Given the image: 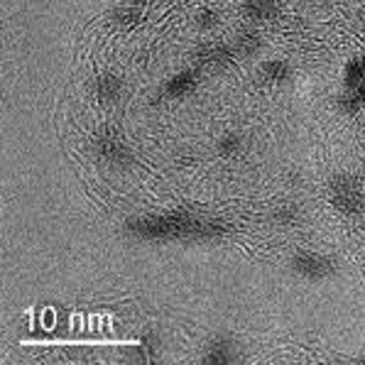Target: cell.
Here are the masks:
<instances>
[{
	"instance_id": "6da1fadb",
	"label": "cell",
	"mask_w": 365,
	"mask_h": 365,
	"mask_svg": "<svg viewBox=\"0 0 365 365\" xmlns=\"http://www.w3.org/2000/svg\"><path fill=\"white\" fill-rule=\"evenodd\" d=\"M125 233L140 240H157V243H201V240L221 238L226 233V226L221 221L189 211H172L130 218L125 223Z\"/></svg>"
},
{
	"instance_id": "7a4b0ae2",
	"label": "cell",
	"mask_w": 365,
	"mask_h": 365,
	"mask_svg": "<svg viewBox=\"0 0 365 365\" xmlns=\"http://www.w3.org/2000/svg\"><path fill=\"white\" fill-rule=\"evenodd\" d=\"M289 269L307 282H324V279L334 277L339 272V262L331 255H324V252L302 250L289 260Z\"/></svg>"
},
{
	"instance_id": "3957f363",
	"label": "cell",
	"mask_w": 365,
	"mask_h": 365,
	"mask_svg": "<svg viewBox=\"0 0 365 365\" xmlns=\"http://www.w3.org/2000/svg\"><path fill=\"white\" fill-rule=\"evenodd\" d=\"M329 199H331V206L339 213H344V216L361 213L363 201H365L361 184H358V179H353L351 174H339V177L331 179Z\"/></svg>"
},
{
	"instance_id": "277c9868",
	"label": "cell",
	"mask_w": 365,
	"mask_h": 365,
	"mask_svg": "<svg viewBox=\"0 0 365 365\" xmlns=\"http://www.w3.org/2000/svg\"><path fill=\"white\" fill-rule=\"evenodd\" d=\"M93 150L103 162L113 167H128L133 162V153L113 128H101L93 138Z\"/></svg>"
},
{
	"instance_id": "5b68a950",
	"label": "cell",
	"mask_w": 365,
	"mask_h": 365,
	"mask_svg": "<svg viewBox=\"0 0 365 365\" xmlns=\"http://www.w3.org/2000/svg\"><path fill=\"white\" fill-rule=\"evenodd\" d=\"M235 49L228 47V44H216V42H209V44H199L194 49L192 59L196 64V69H209V71H223L235 61Z\"/></svg>"
},
{
	"instance_id": "8992f818",
	"label": "cell",
	"mask_w": 365,
	"mask_h": 365,
	"mask_svg": "<svg viewBox=\"0 0 365 365\" xmlns=\"http://www.w3.org/2000/svg\"><path fill=\"white\" fill-rule=\"evenodd\" d=\"M235 361H238V346H235L231 339H226V336L213 339L211 344L206 346L204 358H201V363H209V365H228Z\"/></svg>"
},
{
	"instance_id": "52a82bcc",
	"label": "cell",
	"mask_w": 365,
	"mask_h": 365,
	"mask_svg": "<svg viewBox=\"0 0 365 365\" xmlns=\"http://www.w3.org/2000/svg\"><path fill=\"white\" fill-rule=\"evenodd\" d=\"M231 47L235 49V54H238V57L250 59V57H255V54L262 52V47H265V39H262V35L257 30H252V27H243V30L235 32Z\"/></svg>"
},
{
	"instance_id": "ba28073f",
	"label": "cell",
	"mask_w": 365,
	"mask_h": 365,
	"mask_svg": "<svg viewBox=\"0 0 365 365\" xmlns=\"http://www.w3.org/2000/svg\"><path fill=\"white\" fill-rule=\"evenodd\" d=\"M199 86V69H182L177 71L165 86L167 98H184Z\"/></svg>"
},
{
	"instance_id": "9c48e42d",
	"label": "cell",
	"mask_w": 365,
	"mask_h": 365,
	"mask_svg": "<svg viewBox=\"0 0 365 365\" xmlns=\"http://www.w3.org/2000/svg\"><path fill=\"white\" fill-rule=\"evenodd\" d=\"M123 88H125V83H123L120 76L101 74V76H96V81H93L91 91H93V96L98 101H103V103H113V101L123 96Z\"/></svg>"
},
{
	"instance_id": "30bf717a",
	"label": "cell",
	"mask_w": 365,
	"mask_h": 365,
	"mask_svg": "<svg viewBox=\"0 0 365 365\" xmlns=\"http://www.w3.org/2000/svg\"><path fill=\"white\" fill-rule=\"evenodd\" d=\"M260 74L274 86H284V83H289L294 78V69L284 59H267L260 64Z\"/></svg>"
},
{
	"instance_id": "8fae6325",
	"label": "cell",
	"mask_w": 365,
	"mask_h": 365,
	"mask_svg": "<svg viewBox=\"0 0 365 365\" xmlns=\"http://www.w3.org/2000/svg\"><path fill=\"white\" fill-rule=\"evenodd\" d=\"M243 13L255 22L274 20L279 15L277 0H243Z\"/></svg>"
},
{
	"instance_id": "7c38bea8",
	"label": "cell",
	"mask_w": 365,
	"mask_h": 365,
	"mask_svg": "<svg viewBox=\"0 0 365 365\" xmlns=\"http://www.w3.org/2000/svg\"><path fill=\"white\" fill-rule=\"evenodd\" d=\"M365 83V57H353L344 69V88H358Z\"/></svg>"
},
{
	"instance_id": "4fadbf2b",
	"label": "cell",
	"mask_w": 365,
	"mask_h": 365,
	"mask_svg": "<svg viewBox=\"0 0 365 365\" xmlns=\"http://www.w3.org/2000/svg\"><path fill=\"white\" fill-rule=\"evenodd\" d=\"M140 20H143V13L138 5H118L110 10V22H115L118 27H135Z\"/></svg>"
},
{
	"instance_id": "5bb4252c",
	"label": "cell",
	"mask_w": 365,
	"mask_h": 365,
	"mask_svg": "<svg viewBox=\"0 0 365 365\" xmlns=\"http://www.w3.org/2000/svg\"><path fill=\"white\" fill-rule=\"evenodd\" d=\"M216 150H218V155L221 157H238L240 153H243V138H240L238 133H226V135H221L218 138V143H216Z\"/></svg>"
},
{
	"instance_id": "9a60e30c",
	"label": "cell",
	"mask_w": 365,
	"mask_h": 365,
	"mask_svg": "<svg viewBox=\"0 0 365 365\" xmlns=\"http://www.w3.org/2000/svg\"><path fill=\"white\" fill-rule=\"evenodd\" d=\"M299 216H302V211H299V206H279V209H274L272 213H269V221L274 223V226H282V228H289V226H294L297 221H299Z\"/></svg>"
},
{
	"instance_id": "2e32d148",
	"label": "cell",
	"mask_w": 365,
	"mask_h": 365,
	"mask_svg": "<svg viewBox=\"0 0 365 365\" xmlns=\"http://www.w3.org/2000/svg\"><path fill=\"white\" fill-rule=\"evenodd\" d=\"M363 103H365V101L358 96L356 91H351V88H344V91L336 96V106H339V110H341V113H348V115L358 113Z\"/></svg>"
},
{
	"instance_id": "e0dca14e",
	"label": "cell",
	"mask_w": 365,
	"mask_h": 365,
	"mask_svg": "<svg viewBox=\"0 0 365 365\" xmlns=\"http://www.w3.org/2000/svg\"><path fill=\"white\" fill-rule=\"evenodd\" d=\"M194 25L199 27V30L209 32V30H213V27L218 25V13H216V10H211V8H201L199 13H196V18H194Z\"/></svg>"
},
{
	"instance_id": "ac0fdd59",
	"label": "cell",
	"mask_w": 365,
	"mask_h": 365,
	"mask_svg": "<svg viewBox=\"0 0 365 365\" xmlns=\"http://www.w3.org/2000/svg\"><path fill=\"white\" fill-rule=\"evenodd\" d=\"M356 361H358V363H365V353H363V356H358Z\"/></svg>"
},
{
	"instance_id": "d6986e66",
	"label": "cell",
	"mask_w": 365,
	"mask_h": 365,
	"mask_svg": "<svg viewBox=\"0 0 365 365\" xmlns=\"http://www.w3.org/2000/svg\"><path fill=\"white\" fill-rule=\"evenodd\" d=\"M334 3H351V0H334Z\"/></svg>"
},
{
	"instance_id": "ffe728a7",
	"label": "cell",
	"mask_w": 365,
	"mask_h": 365,
	"mask_svg": "<svg viewBox=\"0 0 365 365\" xmlns=\"http://www.w3.org/2000/svg\"><path fill=\"white\" fill-rule=\"evenodd\" d=\"M140 3H155V0H140Z\"/></svg>"
}]
</instances>
